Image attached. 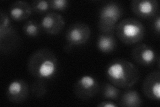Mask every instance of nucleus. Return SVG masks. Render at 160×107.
<instances>
[{
	"instance_id": "6ab92c4d",
	"label": "nucleus",
	"mask_w": 160,
	"mask_h": 107,
	"mask_svg": "<svg viewBox=\"0 0 160 107\" xmlns=\"http://www.w3.org/2000/svg\"><path fill=\"white\" fill-rule=\"evenodd\" d=\"M33 11L39 13L46 12L50 8L49 2L46 0H35L32 3Z\"/></svg>"
},
{
	"instance_id": "aec40b11",
	"label": "nucleus",
	"mask_w": 160,
	"mask_h": 107,
	"mask_svg": "<svg viewBox=\"0 0 160 107\" xmlns=\"http://www.w3.org/2000/svg\"><path fill=\"white\" fill-rule=\"evenodd\" d=\"M49 2L50 9L54 10L63 11L66 9L69 5V2L67 0H51Z\"/></svg>"
},
{
	"instance_id": "9d476101",
	"label": "nucleus",
	"mask_w": 160,
	"mask_h": 107,
	"mask_svg": "<svg viewBox=\"0 0 160 107\" xmlns=\"http://www.w3.org/2000/svg\"><path fill=\"white\" fill-rule=\"evenodd\" d=\"M132 57L138 64L146 66L153 65L158 59L155 50L146 44L136 45L132 51Z\"/></svg>"
},
{
	"instance_id": "0eeeda50",
	"label": "nucleus",
	"mask_w": 160,
	"mask_h": 107,
	"mask_svg": "<svg viewBox=\"0 0 160 107\" xmlns=\"http://www.w3.org/2000/svg\"><path fill=\"white\" fill-rule=\"evenodd\" d=\"M99 90V84L96 78L90 75L79 78L74 85L73 92L78 98L88 100L96 96Z\"/></svg>"
},
{
	"instance_id": "9b49d317",
	"label": "nucleus",
	"mask_w": 160,
	"mask_h": 107,
	"mask_svg": "<svg viewBox=\"0 0 160 107\" xmlns=\"http://www.w3.org/2000/svg\"><path fill=\"white\" fill-rule=\"evenodd\" d=\"M40 24L46 32L49 34L56 35L63 29L66 25V22L61 14L51 12L42 18Z\"/></svg>"
},
{
	"instance_id": "ddd939ff",
	"label": "nucleus",
	"mask_w": 160,
	"mask_h": 107,
	"mask_svg": "<svg viewBox=\"0 0 160 107\" xmlns=\"http://www.w3.org/2000/svg\"><path fill=\"white\" fill-rule=\"evenodd\" d=\"M32 6L25 1H17L9 7V16L16 21H23L29 18L32 13Z\"/></svg>"
},
{
	"instance_id": "6e6552de",
	"label": "nucleus",
	"mask_w": 160,
	"mask_h": 107,
	"mask_svg": "<svg viewBox=\"0 0 160 107\" xmlns=\"http://www.w3.org/2000/svg\"><path fill=\"white\" fill-rule=\"evenodd\" d=\"M158 8L156 0H133L131 2L132 12L141 18L155 17L158 12Z\"/></svg>"
},
{
	"instance_id": "dca6fc26",
	"label": "nucleus",
	"mask_w": 160,
	"mask_h": 107,
	"mask_svg": "<svg viewBox=\"0 0 160 107\" xmlns=\"http://www.w3.org/2000/svg\"><path fill=\"white\" fill-rule=\"evenodd\" d=\"M103 97L106 99L117 100L120 95V90L112 83H106L102 91Z\"/></svg>"
},
{
	"instance_id": "f257e3e1",
	"label": "nucleus",
	"mask_w": 160,
	"mask_h": 107,
	"mask_svg": "<svg viewBox=\"0 0 160 107\" xmlns=\"http://www.w3.org/2000/svg\"><path fill=\"white\" fill-rule=\"evenodd\" d=\"M106 74L110 83L122 88L132 87L137 83L140 76L136 66L125 59L112 61L107 66Z\"/></svg>"
},
{
	"instance_id": "39448f33",
	"label": "nucleus",
	"mask_w": 160,
	"mask_h": 107,
	"mask_svg": "<svg viewBox=\"0 0 160 107\" xmlns=\"http://www.w3.org/2000/svg\"><path fill=\"white\" fill-rule=\"evenodd\" d=\"M0 16V48L2 53H8L17 47L19 36L8 15L1 11Z\"/></svg>"
},
{
	"instance_id": "f3484780",
	"label": "nucleus",
	"mask_w": 160,
	"mask_h": 107,
	"mask_svg": "<svg viewBox=\"0 0 160 107\" xmlns=\"http://www.w3.org/2000/svg\"><path fill=\"white\" fill-rule=\"evenodd\" d=\"M41 24L35 20H29L24 24L23 31L24 34L30 37H36L41 31Z\"/></svg>"
},
{
	"instance_id": "4468645a",
	"label": "nucleus",
	"mask_w": 160,
	"mask_h": 107,
	"mask_svg": "<svg viewBox=\"0 0 160 107\" xmlns=\"http://www.w3.org/2000/svg\"><path fill=\"white\" fill-rule=\"evenodd\" d=\"M97 47L100 52L110 53L116 47V40L113 34L101 33L98 36Z\"/></svg>"
},
{
	"instance_id": "7ed1b4c3",
	"label": "nucleus",
	"mask_w": 160,
	"mask_h": 107,
	"mask_svg": "<svg viewBox=\"0 0 160 107\" xmlns=\"http://www.w3.org/2000/svg\"><path fill=\"white\" fill-rule=\"evenodd\" d=\"M115 32L118 38L123 43L133 44L143 39L146 29L139 20L134 18H126L117 24Z\"/></svg>"
},
{
	"instance_id": "2eb2a0df",
	"label": "nucleus",
	"mask_w": 160,
	"mask_h": 107,
	"mask_svg": "<svg viewBox=\"0 0 160 107\" xmlns=\"http://www.w3.org/2000/svg\"><path fill=\"white\" fill-rule=\"evenodd\" d=\"M142 104V99L136 90H127L121 96L119 105L125 107H138Z\"/></svg>"
},
{
	"instance_id": "f03ea898",
	"label": "nucleus",
	"mask_w": 160,
	"mask_h": 107,
	"mask_svg": "<svg viewBox=\"0 0 160 107\" xmlns=\"http://www.w3.org/2000/svg\"><path fill=\"white\" fill-rule=\"evenodd\" d=\"M28 68L29 72L37 79H51L58 72V60L51 50L39 49L29 57Z\"/></svg>"
},
{
	"instance_id": "4be33fe9",
	"label": "nucleus",
	"mask_w": 160,
	"mask_h": 107,
	"mask_svg": "<svg viewBox=\"0 0 160 107\" xmlns=\"http://www.w3.org/2000/svg\"><path fill=\"white\" fill-rule=\"evenodd\" d=\"M118 105L116 104H115L112 101H104V102H101L98 106L99 107H116Z\"/></svg>"
},
{
	"instance_id": "a211bd4d",
	"label": "nucleus",
	"mask_w": 160,
	"mask_h": 107,
	"mask_svg": "<svg viewBox=\"0 0 160 107\" xmlns=\"http://www.w3.org/2000/svg\"><path fill=\"white\" fill-rule=\"evenodd\" d=\"M32 94L37 98H42L47 93V86L43 80L36 79L32 84Z\"/></svg>"
},
{
	"instance_id": "423d86ee",
	"label": "nucleus",
	"mask_w": 160,
	"mask_h": 107,
	"mask_svg": "<svg viewBox=\"0 0 160 107\" xmlns=\"http://www.w3.org/2000/svg\"><path fill=\"white\" fill-rule=\"evenodd\" d=\"M91 35V29L88 25L77 22L70 25L66 32V49L86 44Z\"/></svg>"
},
{
	"instance_id": "20e7f679",
	"label": "nucleus",
	"mask_w": 160,
	"mask_h": 107,
	"mask_svg": "<svg viewBox=\"0 0 160 107\" xmlns=\"http://www.w3.org/2000/svg\"><path fill=\"white\" fill-rule=\"evenodd\" d=\"M122 12L121 6L116 2H110L103 5L99 14L98 28L101 33L113 34Z\"/></svg>"
},
{
	"instance_id": "f8f14e48",
	"label": "nucleus",
	"mask_w": 160,
	"mask_h": 107,
	"mask_svg": "<svg viewBox=\"0 0 160 107\" xmlns=\"http://www.w3.org/2000/svg\"><path fill=\"white\" fill-rule=\"evenodd\" d=\"M143 91L148 98L158 101L160 99V72L154 71L145 79Z\"/></svg>"
},
{
	"instance_id": "1a4fd4ad",
	"label": "nucleus",
	"mask_w": 160,
	"mask_h": 107,
	"mask_svg": "<svg viewBox=\"0 0 160 107\" xmlns=\"http://www.w3.org/2000/svg\"><path fill=\"white\" fill-rule=\"evenodd\" d=\"M29 94L28 83L22 79L13 80L8 86L6 96L12 103H19L26 100Z\"/></svg>"
},
{
	"instance_id": "412c9836",
	"label": "nucleus",
	"mask_w": 160,
	"mask_h": 107,
	"mask_svg": "<svg viewBox=\"0 0 160 107\" xmlns=\"http://www.w3.org/2000/svg\"><path fill=\"white\" fill-rule=\"evenodd\" d=\"M152 27L154 29V31L158 34H159L160 32V17L159 15H158V16L156 15V16H155V19L152 24Z\"/></svg>"
}]
</instances>
